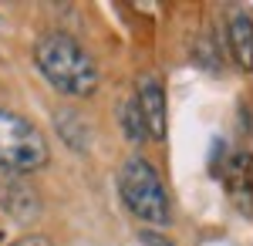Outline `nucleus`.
<instances>
[{
    "label": "nucleus",
    "instance_id": "obj_6",
    "mask_svg": "<svg viewBox=\"0 0 253 246\" xmlns=\"http://www.w3.org/2000/svg\"><path fill=\"white\" fill-rule=\"evenodd\" d=\"M0 203H3V209L10 216H17V219H27V216L38 212V196H34V189L27 182H20V179L0 182Z\"/></svg>",
    "mask_w": 253,
    "mask_h": 246
},
{
    "label": "nucleus",
    "instance_id": "obj_10",
    "mask_svg": "<svg viewBox=\"0 0 253 246\" xmlns=\"http://www.w3.org/2000/svg\"><path fill=\"white\" fill-rule=\"evenodd\" d=\"M138 243L142 246H172L162 233H156V229H142V233H138Z\"/></svg>",
    "mask_w": 253,
    "mask_h": 246
},
{
    "label": "nucleus",
    "instance_id": "obj_1",
    "mask_svg": "<svg viewBox=\"0 0 253 246\" xmlns=\"http://www.w3.org/2000/svg\"><path fill=\"white\" fill-rule=\"evenodd\" d=\"M34 61H38L41 75L47 78L58 91H64V95L88 98V95H95L98 81H101L91 54L71 34H64V31L44 34L38 41V47H34Z\"/></svg>",
    "mask_w": 253,
    "mask_h": 246
},
{
    "label": "nucleus",
    "instance_id": "obj_9",
    "mask_svg": "<svg viewBox=\"0 0 253 246\" xmlns=\"http://www.w3.org/2000/svg\"><path fill=\"white\" fill-rule=\"evenodd\" d=\"M196 61H199L203 68H210V71H219V54H216V47H213V41H210V38L199 41V47H196Z\"/></svg>",
    "mask_w": 253,
    "mask_h": 246
},
{
    "label": "nucleus",
    "instance_id": "obj_8",
    "mask_svg": "<svg viewBox=\"0 0 253 246\" xmlns=\"http://www.w3.org/2000/svg\"><path fill=\"white\" fill-rule=\"evenodd\" d=\"M122 135L128 138V142H135L142 145L145 138H149V128H145V118H142V108H138V98H128V101H122Z\"/></svg>",
    "mask_w": 253,
    "mask_h": 246
},
{
    "label": "nucleus",
    "instance_id": "obj_7",
    "mask_svg": "<svg viewBox=\"0 0 253 246\" xmlns=\"http://www.w3.org/2000/svg\"><path fill=\"white\" fill-rule=\"evenodd\" d=\"M54 125H58V135L75 152H84V149H88V125H84V118H81V115H75V112H58V115H54Z\"/></svg>",
    "mask_w": 253,
    "mask_h": 246
},
{
    "label": "nucleus",
    "instance_id": "obj_3",
    "mask_svg": "<svg viewBox=\"0 0 253 246\" xmlns=\"http://www.w3.org/2000/svg\"><path fill=\"white\" fill-rule=\"evenodd\" d=\"M0 165L10 172H34L47 165V138L20 115L0 108Z\"/></svg>",
    "mask_w": 253,
    "mask_h": 246
},
{
    "label": "nucleus",
    "instance_id": "obj_2",
    "mask_svg": "<svg viewBox=\"0 0 253 246\" xmlns=\"http://www.w3.org/2000/svg\"><path fill=\"white\" fill-rule=\"evenodd\" d=\"M118 189H122L125 206L132 209L138 219L156 223V226H166V223L172 219L166 186H162L159 172L152 169L142 155H128V159L122 162V172H118Z\"/></svg>",
    "mask_w": 253,
    "mask_h": 246
},
{
    "label": "nucleus",
    "instance_id": "obj_4",
    "mask_svg": "<svg viewBox=\"0 0 253 246\" xmlns=\"http://www.w3.org/2000/svg\"><path fill=\"white\" fill-rule=\"evenodd\" d=\"M138 108L145 118L149 138H162L166 135V98H162V84L152 75H145L138 81Z\"/></svg>",
    "mask_w": 253,
    "mask_h": 246
},
{
    "label": "nucleus",
    "instance_id": "obj_5",
    "mask_svg": "<svg viewBox=\"0 0 253 246\" xmlns=\"http://www.w3.org/2000/svg\"><path fill=\"white\" fill-rule=\"evenodd\" d=\"M230 51L233 57L250 71L253 68V14L250 10H236L233 17H230Z\"/></svg>",
    "mask_w": 253,
    "mask_h": 246
},
{
    "label": "nucleus",
    "instance_id": "obj_11",
    "mask_svg": "<svg viewBox=\"0 0 253 246\" xmlns=\"http://www.w3.org/2000/svg\"><path fill=\"white\" fill-rule=\"evenodd\" d=\"M14 246H51V240H47V236H24V240H17Z\"/></svg>",
    "mask_w": 253,
    "mask_h": 246
}]
</instances>
